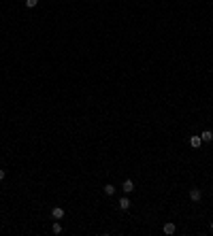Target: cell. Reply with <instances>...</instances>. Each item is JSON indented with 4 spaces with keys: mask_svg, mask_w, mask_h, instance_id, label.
Returning <instances> with one entry per match:
<instances>
[{
    "mask_svg": "<svg viewBox=\"0 0 213 236\" xmlns=\"http://www.w3.org/2000/svg\"><path fill=\"white\" fill-rule=\"evenodd\" d=\"M201 198H202V191L198 187H192V189H190V200H192V202H198Z\"/></svg>",
    "mask_w": 213,
    "mask_h": 236,
    "instance_id": "6da1fadb",
    "label": "cell"
},
{
    "mask_svg": "<svg viewBox=\"0 0 213 236\" xmlns=\"http://www.w3.org/2000/svg\"><path fill=\"white\" fill-rule=\"evenodd\" d=\"M130 204H132V202L128 200L126 196H121V198H119V200H117V206H119V209H121V211H128V209H130Z\"/></svg>",
    "mask_w": 213,
    "mask_h": 236,
    "instance_id": "7a4b0ae2",
    "label": "cell"
},
{
    "mask_svg": "<svg viewBox=\"0 0 213 236\" xmlns=\"http://www.w3.org/2000/svg\"><path fill=\"white\" fill-rule=\"evenodd\" d=\"M51 217H53V219H62V217H64V209H62V206H53V209H51Z\"/></svg>",
    "mask_w": 213,
    "mask_h": 236,
    "instance_id": "3957f363",
    "label": "cell"
},
{
    "mask_svg": "<svg viewBox=\"0 0 213 236\" xmlns=\"http://www.w3.org/2000/svg\"><path fill=\"white\" fill-rule=\"evenodd\" d=\"M121 189H124V194H130V191H134V183H132L130 179H126L124 185H121Z\"/></svg>",
    "mask_w": 213,
    "mask_h": 236,
    "instance_id": "277c9868",
    "label": "cell"
},
{
    "mask_svg": "<svg viewBox=\"0 0 213 236\" xmlns=\"http://www.w3.org/2000/svg\"><path fill=\"white\" fill-rule=\"evenodd\" d=\"M190 145H192V149H198L202 145V138L201 136H192V138H190Z\"/></svg>",
    "mask_w": 213,
    "mask_h": 236,
    "instance_id": "5b68a950",
    "label": "cell"
},
{
    "mask_svg": "<svg viewBox=\"0 0 213 236\" xmlns=\"http://www.w3.org/2000/svg\"><path fill=\"white\" fill-rule=\"evenodd\" d=\"M201 138H202V142H211V141H213V132H211V130H205V132L201 134Z\"/></svg>",
    "mask_w": 213,
    "mask_h": 236,
    "instance_id": "8992f818",
    "label": "cell"
},
{
    "mask_svg": "<svg viewBox=\"0 0 213 236\" xmlns=\"http://www.w3.org/2000/svg\"><path fill=\"white\" fill-rule=\"evenodd\" d=\"M175 230H177V225L173 224V221H168V224L164 225V234H175Z\"/></svg>",
    "mask_w": 213,
    "mask_h": 236,
    "instance_id": "52a82bcc",
    "label": "cell"
},
{
    "mask_svg": "<svg viewBox=\"0 0 213 236\" xmlns=\"http://www.w3.org/2000/svg\"><path fill=\"white\" fill-rule=\"evenodd\" d=\"M51 232H53V234H60V232H62V225L58 224V219H56V224L51 225Z\"/></svg>",
    "mask_w": 213,
    "mask_h": 236,
    "instance_id": "ba28073f",
    "label": "cell"
},
{
    "mask_svg": "<svg viewBox=\"0 0 213 236\" xmlns=\"http://www.w3.org/2000/svg\"><path fill=\"white\" fill-rule=\"evenodd\" d=\"M105 194H106V196H113V194H115V187L106 183V185H105Z\"/></svg>",
    "mask_w": 213,
    "mask_h": 236,
    "instance_id": "9c48e42d",
    "label": "cell"
},
{
    "mask_svg": "<svg viewBox=\"0 0 213 236\" xmlns=\"http://www.w3.org/2000/svg\"><path fill=\"white\" fill-rule=\"evenodd\" d=\"M36 4H38V0H26V7H30V9H34Z\"/></svg>",
    "mask_w": 213,
    "mask_h": 236,
    "instance_id": "30bf717a",
    "label": "cell"
},
{
    "mask_svg": "<svg viewBox=\"0 0 213 236\" xmlns=\"http://www.w3.org/2000/svg\"><path fill=\"white\" fill-rule=\"evenodd\" d=\"M4 177H7V170H4V168H0V181H2Z\"/></svg>",
    "mask_w": 213,
    "mask_h": 236,
    "instance_id": "8fae6325",
    "label": "cell"
},
{
    "mask_svg": "<svg viewBox=\"0 0 213 236\" xmlns=\"http://www.w3.org/2000/svg\"><path fill=\"white\" fill-rule=\"evenodd\" d=\"M211 230H213V221H211Z\"/></svg>",
    "mask_w": 213,
    "mask_h": 236,
    "instance_id": "7c38bea8",
    "label": "cell"
}]
</instances>
